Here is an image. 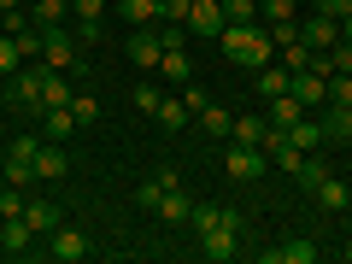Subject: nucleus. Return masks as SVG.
<instances>
[{
    "label": "nucleus",
    "mask_w": 352,
    "mask_h": 264,
    "mask_svg": "<svg viewBox=\"0 0 352 264\" xmlns=\"http://www.w3.org/2000/svg\"><path fill=\"white\" fill-rule=\"evenodd\" d=\"M159 100H164V94H159V88H153V82H141L135 94H129V106H135V112H147V118L159 112Z\"/></svg>",
    "instance_id": "72a5a7b5"
},
{
    "label": "nucleus",
    "mask_w": 352,
    "mask_h": 264,
    "mask_svg": "<svg viewBox=\"0 0 352 264\" xmlns=\"http://www.w3.org/2000/svg\"><path fill=\"white\" fill-rule=\"evenodd\" d=\"M264 264H317V241L294 235V241H282V247H264Z\"/></svg>",
    "instance_id": "f8f14e48"
},
{
    "label": "nucleus",
    "mask_w": 352,
    "mask_h": 264,
    "mask_svg": "<svg viewBox=\"0 0 352 264\" xmlns=\"http://www.w3.org/2000/svg\"><path fill=\"white\" fill-rule=\"evenodd\" d=\"M153 182H159L164 194H170V188H182V182H176V164H159V170H153Z\"/></svg>",
    "instance_id": "37998d69"
},
{
    "label": "nucleus",
    "mask_w": 352,
    "mask_h": 264,
    "mask_svg": "<svg viewBox=\"0 0 352 264\" xmlns=\"http://www.w3.org/2000/svg\"><path fill=\"white\" fill-rule=\"evenodd\" d=\"M47 252H53V258H59V264H82V258H88V252H94V247H88V235H82V229L59 223V229H53V235H47Z\"/></svg>",
    "instance_id": "0eeeda50"
},
{
    "label": "nucleus",
    "mask_w": 352,
    "mask_h": 264,
    "mask_svg": "<svg viewBox=\"0 0 352 264\" xmlns=\"http://www.w3.org/2000/svg\"><path fill=\"white\" fill-rule=\"evenodd\" d=\"M346 264H352V247H346Z\"/></svg>",
    "instance_id": "49530a36"
},
{
    "label": "nucleus",
    "mask_w": 352,
    "mask_h": 264,
    "mask_svg": "<svg viewBox=\"0 0 352 264\" xmlns=\"http://www.w3.org/2000/svg\"><path fill=\"white\" fill-rule=\"evenodd\" d=\"M229 24H258V0H223Z\"/></svg>",
    "instance_id": "7c9ffc66"
},
{
    "label": "nucleus",
    "mask_w": 352,
    "mask_h": 264,
    "mask_svg": "<svg viewBox=\"0 0 352 264\" xmlns=\"http://www.w3.org/2000/svg\"><path fill=\"white\" fill-rule=\"evenodd\" d=\"M41 65L47 71H71V65H82V47H76V36L71 30H41Z\"/></svg>",
    "instance_id": "20e7f679"
},
{
    "label": "nucleus",
    "mask_w": 352,
    "mask_h": 264,
    "mask_svg": "<svg viewBox=\"0 0 352 264\" xmlns=\"http://www.w3.org/2000/svg\"><path fill=\"white\" fill-rule=\"evenodd\" d=\"M118 12H124L129 24H153V18H159V0H118Z\"/></svg>",
    "instance_id": "c85d7f7f"
},
{
    "label": "nucleus",
    "mask_w": 352,
    "mask_h": 264,
    "mask_svg": "<svg viewBox=\"0 0 352 264\" xmlns=\"http://www.w3.org/2000/svg\"><path fill=\"white\" fill-rule=\"evenodd\" d=\"M24 223L36 229V235H53V229L65 223V206H59V200H30V206H24Z\"/></svg>",
    "instance_id": "4468645a"
},
{
    "label": "nucleus",
    "mask_w": 352,
    "mask_h": 264,
    "mask_svg": "<svg viewBox=\"0 0 352 264\" xmlns=\"http://www.w3.org/2000/svg\"><path fill=\"white\" fill-rule=\"evenodd\" d=\"M129 200H135L141 212H159V200H164V188H159V182H153V176H147V182H135V194H129Z\"/></svg>",
    "instance_id": "2f4dec72"
},
{
    "label": "nucleus",
    "mask_w": 352,
    "mask_h": 264,
    "mask_svg": "<svg viewBox=\"0 0 352 264\" xmlns=\"http://www.w3.org/2000/svg\"><path fill=\"white\" fill-rule=\"evenodd\" d=\"M270 12V24H276V18H294V0H258V18Z\"/></svg>",
    "instance_id": "58836bf2"
},
{
    "label": "nucleus",
    "mask_w": 352,
    "mask_h": 264,
    "mask_svg": "<svg viewBox=\"0 0 352 264\" xmlns=\"http://www.w3.org/2000/svg\"><path fill=\"white\" fill-rule=\"evenodd\" d=\"M229 141H241V147H264V118H235Z\"/></svg>",
    "instance_id": "bb28decb"
},
{
    "label": "nucleus",
    "mask_w": 352,
    "mask_h": 264,
    "mask_svg": "<svg viewBox=\"0 0 352 264\" xmlns=\"http://www.w3.org/2000/svg\"><path fill=\"white\" fill-rule=\"evenodd\" d=\"M71 36H76V47H100V18H76V30H71Z\"/></svg>",
    "instance_id": "473e14b6"
},
{
    "label": "nucleus",
    "mask_w": 352,
    "mask_h": 264,
    "mask_svg": "<svg viewBox=\"0 0 352 264\" xmlns=\"http://www.w3.org/2000/svg\"><path fill=\"white\" fill-rule=\"evenodd\" d=\"M71 94H76V82L65 71H47L41 76V112H47V106H71Z\"/></svg>",
    "instance_id": "a211bd4d"
},
{
    "label": "nucleus",
    "mask_w": 352,
    "mask_h": 264,
    "mask_svg": "<svg viewBox=\"0 0 352 264\" xmlns=\"http://www.w3.org/2000/svg\"><path fill=\"white\" fill-rule=\"evenodd\" d=\"M182 106H188V112H200V106H206V88H200V82H182Z\"/></svg>",
    "instance_id": "a19ab883"
},
{
    "label": "nucleus",
    "mask_w": 352,
    "mask_h": 264,
    "mask_svg": "<svg viewBox=\"0 0 352 264\" xmlns=\"http://www.w3.org/2000/svg\"><path fill=\"white\" fill-rule=\"evenodd\" d=\"M194 118H200V129H206V135H217V141H223L229 129H235V112H229V106H212V100H206Z\"/></svg>",
    "instance_id": "aec40b11"
},
{
    "label": "nucleus",
    "mask_w": 352,
    "mask_h": 264,
    "mask_svg": "<svg viewBox=\"0 0 352 264\" xmlns=\"http://www.w3.org/2000/svg\"><path fill=\"white\" fill-rule=\"evenodd\" d=\"M188 212H194V200H188V194H182V188H170V194H164V200H159V217H164V223H188Z\"/></svg>",
    "instance_id": "5701e85b"
},
{
    "label": "nucleus",
    "mask_w": 352,
    "mask_h": 264,
    "mask_svg": "<svg viewBox=\"0 0 352 264\" xmlns=\"http://www.w3.org/2000/svg\"><path fill=\"white\" fill-rule=\"evenodd\" d=\"M288 82H294V71H282L276 59H270V65L258 71V94H264V100H276V94H288Z\"/></svg>",
    "instance_id": "4be33fe9"
},
{
    "label": "nucleus",
    "mask_w": 352,
    "mask_h": 264,
    "mask_svg": "<svg viewBox=\"0 0 352 264\" xmlns=\"http://www.w3.org/2000/svg\"><path fill=\"white\" fill-rule=\"evenodd\" d=\"M217 47H223V59H235L241 71H264V65L276 59V36H270V24H223V36H217Z\"/></svg>",
    "instance_id": "f257e3e1"
},
{
    "label": "nucleus",
    "mask_w": 352,
    "mask_h": 264,
    "mask_svg": "<svg viewBox=\"0 0 352 264\" xmlns=\"http://www.w3.org/2000/svg\"><path fill=\"white\" fill-rule=\"evenodd\" d=\"M329 65H335V71H352V41H346V36L329 47Z\"/></svg>",
    "instance_id": "4c0bfd02"
},
{
    "label": "nucleus",
    "mask_w": 352,
    "mask_h": 264,
    "mask_svg": "<svg viewBox=\"0 0 352 264\" xmlns=\"http://www.w3.org/2000/svg\"><path fill=\"white\" fill-rule=\"evenodd\" d=\"M41 129H47V141H59V147H65V141H71V129H82V124H76L71 106H47V112H41Z\"/></svg>",
    "instance_id": "dca6fc26"
},
{
    "label": "nucleus",
    "mask_w": 352,
    "mask_h": 264,
    "mask_svg": "<svg viewBox=\"0 0 352 264\" xmlns=\"http://www.w3.org/2000/svg\"><path fill=\"white\" fill-rule=\"evenodd\" d=\"M41 76H47V65H36V59L6 76V106H12V112H36L41 118Z\"/></svg>",
    "instance_id": "f03ea898"
},
{
    "label": "nucleus",
    "mask_w": 352,
    "mask_h": 264,
    "mask_svg": "<svg viewBox=\"0 0 352 264\" xmlns=\"http://www.w3.org/2000/svg\"><path fill=\"white\" fill-rule=\"evenodd\" d=\"M317 12H323V18H335V24H340V18L352 12V0H317Z\"/></svg>",
    "instance_id": "ea45409f"
},
{
    "label": "nucleus",
    "mask_w": 352,
    "mask_h": 264,
    "mask_svg": "<svg viewBox=\"0 0 352 264\" xmlns=\"http://www.w3.org/2000/svg\"><path fill=\"white\" fill-rule=\"evenodd\" d=\"M241 241H247V235H241L235 223H223V217H217V223H212V229L200 235V258L223 264V258H235V252H241Z\"/></svg>",
    "instance_id": "423d86ee"
},
{
    "label": "nucleus",
    "mask_w": 352,
    "mask_h": 264,
    "mask_svg": "<svg viewBox=\"0 0 352 264\" xmlns=\"http://www.w3.org/2000/svg\"><path fill=\"white\" fill-rule=\"evenodd\" d=\"M288 141H294L300 153H317V147H329V135H323V118H311V112H305L300 124L288 129Z\"/></svg>",
    "instance_id": "2eb2a0df"
},
{
    "label": "nucleus",
    "mask_w": 352,
    "mask_h": 264,
    "mask_svg": "<svg viewBox=\"0 0 352 264\" xmlns=\"http://www.w3.org/2000/svg\"><path fill=\"white\" fill-rule=\"evenodd\" d=\"M288 94H294V100L305 106V112H311V106H329V76H317L311 65H305V71H294V82H288Z\"/></svg>",
    "instance_id": "1a4fd4ad"
},
{
    "label": "nucleus",
    "mask_w": 352,
    "mask_h": 264,
    "mask_svg": "<svg viewBox=\"0 0 352 264\" xmlns=\"http://www.w3.org/2000/svg\"><path fill=\"white\" fill-rule=\"evenodd\" d=\"M71 112H76V124H94V118H100V100H94V94H88V88H76V94H71Z\"/></svg>",
    "instance_id": "c756f323"
},
{
    "label": "nucleus",
    "mask_w": 352,
    "mask_h": 264,
    "mask_svg": "<svg viewBox=\"0 0 352 264\" xmlns=\"http://www.w3.org/2000/svg\"><path fill=\"white\" fill-rule=\"evenodd\" d=\"M264 106H270V124H282V129H294L305 118V106L294 100V94H276V100H264Z\"/></svg>",
    "instance_id": "b1692460"
},
{
    "label": "nucleus",
    "mask_w": 352,
    "mask_h": 264,
    "mask_svg": "<svg viewBox=\"0 0 352 264\" xmlns=\"http://www.w3.org/2000/svg\"><path fill=\"white\" fill-rule=\"evenodd\" d=\"M30 241H41V235L24 223V217H6V229H0V252H24Z\"/></svg>",
    "instance_id": "412c9836"
},
{
    "label": "nucleus",
    "mask_w": 352,
    "mask_h": 264,
    "mask_svg": "<svg viewBox=\"0 0 352 264\" xmlns=\"http://www.w3.org/2000/svg\"><path fill=\"white\" fill-rule=\"evenodd\" d=\"M18 65H24V53H18V47H12V36H6V41H0V76H12Z\"/></svg>",
    "instance_id": "e433bc0d"
},
{
    "label": "nucleus",
    "mask_w": 352,
    "mask_h": 264,
    "mask_svg": "<svg viewBox=\"0 0 352 264\" xmlns=\"http://www.w3.org/2000/svg\"><path fill=\"white\" fill-rule=\"evenodd\" d=\"M294 176H300V188L311 194L317 182H323V176H329V159H323V153H305V159H300V170H294Z\"/></svg>",
    "instance_id": "a878e982"
},
{
    "label": "nucleus",
    "mask_w": 352,
    "mask_h": 264,
    "mask_svg": "<svg viewBox=\"0 0 352 264\" xmlns=\"http://www.w3.org/2000/svg\"><path fill=\"white\" fill-rule=\"evenodd\" d=\"M129 59H135L141 71H159V65H164V47H159V30H135V36H129Z\"/></svg>",
    "instance_id": "ddd939ff"
},
{
    "label": "nucleus",
    "mask_w": 352,
    "mask_h": 264,
    "mask_svg": "<svg viewBox=\"0 0 352 264\" xmlns=\"http://www.w3.org/2000/svg\"><path fill=\"white\" fill-rule=\"evenodd\" d=\"M340 36H346V41H352V12H346V18H340Z\"/></svg>",
    "instance_id": "c03bdc74"
},
{
    "label": "nucleus",
    "mask_w": 352,
    "mask_h": 264,
    "mask_svg": "<svg viewBox=\"0 0 352 264\" xmlns=\"http://www.w3.org/2000/svg\"><path fill=\"white\" fill-rule=\"evenodd\" d=\"M188 6L194 0H159V18L164 24H188Z\"/></svg>",
    "instance_id": "c9c22d12"
},
{
    "label": "nucleus",
    "mask_w": 352,
    "mask_h": 264,
    "mask_svg": "<svg viewBox=\"0 0 352 264\" xmlns=\"http://www.w3.org/2000/svg\"><path fill=\"white\" fill-rule=\"evenodd\" d=\"M36 147H41L36 135H18L12 147H6V182H12V188H30V182H36Z\"/></svg>",
    "instance_id": "39448f33"
},
{
    "label": "nucleus",
    "mask_w": 352,
    "mask_h": 264,
    "mask_svg": "<svg viewBox=\"0 0 352 264\" xmlns=\"http://www.w3.org/2000/svg\"><path fill=\"white\" fill-rule=\"evenodd\" d=\"M223 24H229V18H223V0H194V6H188V30H194V36L217 41V36H223Z\"/></svg>",
    "instance_id": "6e6552de"
},
{
    "label": "nucleus",
    "mask_w": 352,
    "mask_h": 264,
    "mask_svg": "<svg viewBox=\"0 0 352 264\" xmlns=\"http://www.w3.org/2000/svg\"><path fill=\"white\" fill-rule=\"evenodd\" d=\"M264 170H270V153H264V147H241V141H229V147H223V176H229V182L252 188Z\"/></svg>",
    "instance_id": "7ed1b4c3"
},
{
    "label": "nucleus",
    "mask_w": 352,
    "mask_h": 264,
    "mask_svg": "<svg viewBox=\"0 0 352 264\" xmlns=\"http://www.w3.org/2000/svg\"><path fill=\"white\" fill-rule=\"evenodd\" d=\"M65 12H71V0H36V24L41 30H59Z\"/></svg>",
    "instance_id": "cd10ccee"
},
{
    "label": "nucleus",
    "mask_w": 352,
    "mask_h": 264,
    "mask_svg": "<svg viewBox=\"0 0 352 264\" xmlns=\"http://www.w3.org/2000/svg\"><path fill=\"white\" fill-rule=\"evenodd\" d=\"M159 71H164V82H170V88L194 82V71H188V53H182V47H170V53H164V65H159Z\"/></svg>",
    "instance_id": "393cba45"
},
{
    "label": "nucleus",
    "mask_w": 352,
    "mask_h": 264,
    "mask_svg": "<svg viewBox=\"0 0 352 264\" xmlns=\"http://www.w3.org/2000/svg\"><path fill=\"white\" fill-rule=\"evenodd\" d=\"M311 200L323 206V212H346V200H352V194H346V182H340L335 170H329L323 182H317V188H311Z\"/></svg>",
    "instance_id": "f3484780"
},
{
    "label": "nucleus",
    "mask_w": 352,
    "mask_h": 264,
    "mask_svg": "<svg viewBox=\"0 0 352 264\" xmlns=\"http://www.w3.org/2000/svg\"><path fill=\"white\" fill-rule=\"evenodd\" d=\"M24 188H12V182H6V194H0V217H24Z\"/></svg>",
    "instance_id": "f704fd0d"
},
{
    "label": "nucleus",
    "mask_w": 352,
    "mask_h": 264,
    "mask_svg": "<svg viewBox=\"0 0 352 264\" xmlns=\"http://www.w3.org/2000/svg\"><path fill=\"white\" fill-rule=\"evenodd\" d=\"M300 41L311 53H329L340 41V24H335V18H323V12H311V18H300Z\"/></svg>",
    "instance_id": "9d476101"
},
{
    "label": "nucleus",
    "mask_w": 352,
    "mask_h": 264,
    "mask_svg": "<svg viewBox=\"0 0 352 264\" xmlns=\"http://www.w3.org/2000/svg\"><path fill=\"white\" fill-rule=\"evenodd\" d=\"M153 118H159V124L170 129V135H182V129L194 124V112L182 106V94H164V100H159V112H153Z\"/></svg>",
    "instance_id": "6ab92c4d"
},
{
    "label": "nucleus",
    "mask_w": 352,
    "mask_h": 264,
    "mask_svg": "<svg viewBox=\"0 0 352 264\" xmlns=\"http://www.w3.org/2000/svg\"><path fill=\"white\" fill-rule=\"evenodd\" d=\"M0 12H18V0H0Z\"/></svg>",
    "instance_id": "a18cd8bd"
},
{
    "label": "nucleus",
    "mask_w": 352,
    "mask_h": 264,
    "mask_svg": "<svg viewBox=\"0 0 352 264\" xmlns=\"http://www.w3.org/2000/svg\"><path fill=\"white\" fill-rule=\"evenodd\" d=\"M71 12H76V18H100L106 0H71Z\"/></svg>",
    "instance_id": "79ce46f5"
},
{
    "label": "nucleus",
    "mask_w": 352,
    "mask_h": 264,
    "mask_svg": "<svg viewBox=\"0 0 352 264\" xmlns=\"http://www.w3.org/2000/svg\"><path fill=\"white\" fill-rule=\"evenodd\" d=\"M65 170H71L65 147H59V141H41V147H36V182H65Z\"/></svg>",
    "instance_id": "9b49d317"
}]
</instances>
